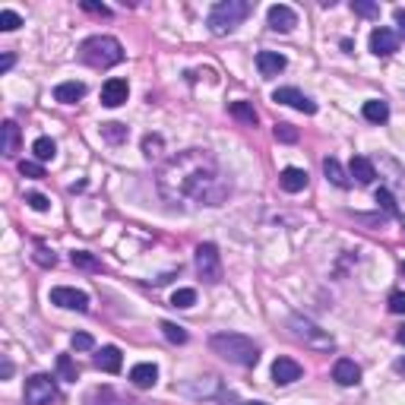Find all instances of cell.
<instances>
[{
  "mask_svg": "<svg viewBox=\"0 0 405 405\" xmlns=\"http://www.w3.org/2000/svg\"><path fill=\"white\" fill-rule=\"evenodd\" d=\"M361 114H364V121H371V124H386L389 121V105L383 99H371V101H364Z\"/></svg>",
  "mask_w": 405,
  "mask_h": 405,
  "instance_id": "20",
  "label": "cell"
},
{
  "mask_svg": "<svg viewBox=\"0 0 405 405\" xmlns=\"http://www.w3.org/2000/svg\"><path fill=\"white\" fill-rule=\"evenodd\" d=\"M228 114H232L234 121H241L244 127H256V111L250 101H232V105H228Z\"/></svg>",
  "mask_w": 405,
  "mask_h": 405,
  "instance_id": "22",
  "label": "cell"
},
{
  "mask_svg": "<svg viewBox=\"0 0 405 405\" xmlns=\"http://www.w3.org/2000/svg\"><path fill=\"white\" fill-rule=\"evenodd\" d=\"M323 174H326L336 187H348V184H352L348 181V174H345V168L339 165V158H323Z\"/></svg>",
  "mask_w": 405,
  "mask_h": 405,
  "instance_id": "24",
  "label": "cell"
},
{
  "mask_svg": "<svg viewBox=\"0 0 405 405\" xmlns=\"http://www.w3.org/2000/svg\"><path fill=\"white\" fill-rule=\"evenodd\" d=\"M32 152L38 162H51V158L58 156V143L51 140V136H38V140L32 143Z\"/></svg>",
  "mask_w": 405,
  "mask_h": 405,
  "instance_id": "25",
  "label": "cell"
},
{
  "mask_svg": "<svg viewBox=\"0 0 405 405\" xmlns=\"http://www.w3.org/2000/svg\"><path fill=\"white\" fill-rule=\"evenodd\" d=\"M58 373H60V380H66V383L79 380V367L73 364V358L70 355H58Z\"/></svg>",
  "mask_w": 405,
  "mask_h": 405,
  "instance_id": "28",
  "label": "cell"
},
{
  "mask_svg": "<svg viewBox=\"0 0 405 405\" xmlns=\"http://www.w3.org/2000/svg\"><path fill=\"white\" fill-rule=\"evenodd\" d=\"M19 174L23 177H45L42 162H19Z\"/></svg>",
  "mask_w": 405,
  "mask_h": 405,
  "instance_id": "40",
  "label": "cell"
},
{
  "mask_svg": "<svg viewBox=\"0 0 405 405\" xmlns=\"http://www.w3.org/2000/svg\"><path fill=\"white\" fill-rule=\"evenodd\" d=\"M156 380H158V367L152 361H143V364H136L130 371V383L136 389H149V386H156Z\"/></svg>",
  "mask_w": 405,
  "mask_h": 405,
  "instance_id": "16",
  "label": "cell"
},
{
  "mask_svg": "<svg viewBox=\"0 0 405 405\" xmlns=\"http://www.w3.org/2000/svg\"><path fill=\"white\" fill-rule=\"evenodd\" d=\"M250 16V3L247 0H222V3H215L209 10V32L212 35H228L234 32L244 19Z\"/></svg>",
  "mask_w": 405,
  "mask_h": 405,
  "instance_id": "4",
  "label": "cell"
},
{
  "mask_svg": "<svg viewBox=\"0 0 405 405\" xmlns=\"http://www.w3.org/2000/svg\"><path fill=\"white\" fill-rule=\"evenodd\" d=\"M156 187L168 206H222L232 181L222 174L219 162L206 149H184L171 156L156 174Z\"/></svg>",
  "mask_w": 405,
  "mask_h": 405,
  "instance_id": "1",
  "label": "cell"
},
{
  "mask_svg": "<svg viewBox=\"0 0 405 405\" xmlns=\"http://www.w3.org/2000/svg\"><path fill=\"white\" fill-rule=\"evenodd\" d=\"M101 136H105L108 143L121 146V143H127L130 130H127V124H117V121H111V124H101Z\"/></svg>",
  "mask_w": 405,
  "mask_h": 405,
  "instance_id": "27",
  "label": "cell"
},
{
  "mask_svg": "<svg viewBox=\"0 0 405 405\" xmlns=\"http://www.w3.org/2000/svg\"><path fill=\"white\" fill-rule=\"evenodd\" d=\"M393 371H396V373H402V377H405V358H396V364H393Z\"/></svg>",
  "mask_w": 405,
  "mask_h": 405,
  "instance_id": "46",
  "label": "cell"
},
{
  "mask_svg": "<svg viewBox=\"0 0 405 405\" xmlns=\"http://www.w3.org/2000/svg\"><path fill=\"white\" fill-rule=\"evenodd\" d=\"M32 260H35V263H38V266H45V269H54V266H58V256L51 254V250L45 247V244H38V247H35Z\"/></svg>",
  "mask_w": 405,
  "mask_h": 405,
  "instance_id": "32",
  "label": "cell"
},
{
  "mask_svg": "<svg viewBox=\"0 0 405 405\" xmlns=\"http://www.w3.org/2000/svg\"><path fill=\"white\" fill-rule=\"evenodd\" d=\"M389 310L393 314H405V291H393L389 295Z\"/></svg>",
  "mask_w": 405,
  "mask_h": 405,
  "instance_id": "41",
  "label": "cell"
},
{
  "mask_svg": "<svg viewBox=\"0 0 405 405\" xmlns=\"http://www.w3.org/2000/svg\"><path fill=\"white\" fill-rule=\"evenodd\" d=\"M402 228H405V219H402Z\"/></svg>",
  "mask_w": 405,
  "mask_h": 405,
  "instance_id": "50",
  "label": "cell"
},
{
  "mask_svg": "<svg viewBox=\"0 0 405 405\" xmlns=\"http://www.w3.org/2000/svg\"><path fill=\"white\" fill-rule=\"evenodd\" d=\"M95 396L101 399V405H130V402H124V399H117L114 396V389H95ZM86 405H95V402H89V399H86Z\"/></svg>",
  "mask_w": 405,
  "mask_h": 405,
  "instance_id": "38",
  "label": "cell"
},
{
  "mask_svg": "<svg viewBox=\"0 0 405 405\" xmlns=\"http://www.w3.org/2000/svg\"><path fill=\"white\" fill-rule=\"evenodd\" d=\"M193 266H197V275L203 282H209V285H215V282H222V256H219V247L215 244H199L197 250H193Z\"/></svg>",
  "mask_w": 405,
  "mask_h": 405,
  "instance_id": "5",
  "label": "cell"
},
{
  "mask_svg": "<svg viewBox=\"0 0 405 405\" xmlns=\"http://www.w3.org/2000/svg\"><path fill=\"white\" fill-rule=\"evenodd\" d=\"M121 364H124V355H121V348H117V345L99 348V355H95V367H99V371L117 373V371H121Z\"/></svg>",
  "mask_w": 405,
  "mask_h": 405,
  "instance_id": "15",
  "label": "cell"
},
{
  "mask_svg": "<svg viewBox=\"0 0 405 405\" xmlns=\"http://www.w3.org/2000/svg\"><path fill=\"white\" fill-rule=\"evenodd\" d=\"M279 184L285 193H301L307 187V171L304 168H285V171L279 174Z\"/></svg>",
  "mask_w": 405,
  "mask_h": 405,
  "instance_id": "19",
  "label": "cell"
},
{
  "mask_svg": "<svg viewBox=\"0 0 405 405\" xmlns=\"http://www.w3.org/2000/svg\"><path fill=\"white\" fill-rule=\"evenodd\" d=\"M371 51L377 54V58H389V54H396V51H399V35L393 32V29H386V25L373 29V32H371Z\"/></svg>",
  "mask_w": 405,
  "mask_h": 405,
  "instance_id": "10",
  "label": "cell"
},
{
  "mask_svg": "<svg viewBox=\"0 0 405 405\" xmlns=\"http://www.w3.org/2000/svg\"><path fill=\"white\" fill-rule=\"evenodd\" d=\"M197 304V291L193 289H177L171 295V307H181V310H187V307Z\"/></svg>",
  "mask_w": 405,
  "mask_h": 405,
  "instance_id": "31",
  "label": "cell"
},
{
  "mask_svg": "<svg viewBox=\"0 0 405 405\" xmlns=\"http://www.w3.org/2000/svg\"><path fill=\"white\" fill-rule=\"evenodd\" d=\"M19 25H23L19 13H13V10H0V29H3V32H13V29H19Z\"/></svg>",
  "mask_w": 405,
  "mask_h": 405,
  "instance_id": "34",
  "label": "cell"
},
{
  "mask_svg": "<svg viewBox=\"0 0 405 405\" xmlns=\"http://www.w3.org/2000/svg\"><path fill=\"white\" fill-rule=\"evenodd\" d=\"M70 345H73L76 352H89V348H95V339H92L89 332H73V336H70Z\"/></svg>",
  "mask_w": 405,
  "mask_h": 405,
  "instance_id": "36",
  "label": "cell"
},
{
  "mask_svg": "<svg viewBox=\"0 0 405 405\" xmlns=\"http://www.w3.org/2000/svg\"><path fill=\"white\" fill-rule=\"evenodd\" d=\"M13 64H16V58H13V54H3V60H0V70L7 73V70H10Z\"/></svg>",
  "mask_w": 405,
  "mask_h": 405,
  "instance_id": "45",
  "label": "cell"
},
{
  "mask_svg": "<svg viewBox=\"0 0 405 405\" xmlns=\"http://www.w3.org/2000/svg\"><path fill=\"white\" fill-rule=\"evenodd\" d=\"M352 10H355L358 16H377L380 13V7L371 3V0H352Z\"/></svg>",
  "mask_w": 405,
  "mask_h": 405,
  "instance_id": "37",
  "label": "cell"
},
{
  "mask_svg": "<svg viewBox=\"0 0 405 405\" xmlns=\"http://www.w3.org/2000/svg\"><path fill=\"white\" fill-rule=\"evenodd\" d=\"M19 152V127L16 121H3V156L13 158Z\"/></svg>",
  "mask_w": 405,
  "mask_h": 405,
  "instance_id": "23",
  "label": "cell"
},
{
  "mask_svg": "<svg viewBox=\"0 0 405 405\" xmlns=\"http://www.w3.org/2000/svg\"><path fill=\"white\" fill-rule=\"evenodd\" d=\"M285 64H289V60L282 58L279 51H260V54H256V66H260L263 76H279L282 70H285Z\"/></svg>",
  "mask_w": 405,
  "mask_h": 405,
  "instance_id": "18",
  "label": "cell"
},
{
  "mask_svg": "<svg viewBox=\"0 0 405 405\" xmlns=\"http://www.w3.org/2000/svg\"><path fill=\"white\" fill-rule=\"evenodd\" d=\"M79 60L95 66V70H108V66H114L124 60V48H121V42L111 38V35H92V38H86V42L79 45Z\"/></svg>",
  "mask_w": 405,
  "mask_h": 405,
  "instance_id": "3",
  "label": "cell"
},
{
  "mask_svg": "<svg viewBox=\"0 0 405 405\" xmlns=\"http://www.w3.org/2000/svg\"><path fill=\"white\" fill-rule=\"evenodd\" d=\"M301 364L295 358H275L273 361V383L275 386H289V383L301 380Z\"/></svg>",
  "mask_w": 405,
  "mask_h": 405,
  "instance_id": "12",
  "label": "cell"
},
{
  "mask_svg": "<svg viewBox=\"0 0 405 405\" xmlns=\"http://www.w3.org/2000/svg\"><path fill=\"white\" fill-rule=\"evenodd\" d=\"M396 342H399V345H405V326H399V330H396Z\"/></svg>",
  "mask_w": 405,
  "mask_h": 405,
  "instance_id": "47",
  "label": "cell"
},
{
  "mask_svg": "<svg viewBox=\"0 0 405 405\" xmlns=\"http://www.w3.org/2000/svg\"><path fill=\"white\" fill-rule=\"evenodd\" d=\"M399 273H402V275H405V263H399Z\"/></svg>",
  "mask_w": 405,
  "mask_h": 405,
  "instance_id": "48",
  "label": "cell"
},
{
  "mask_svg": "<svg viewBox=\"0 0 405 405\" xmlns=\"http://www.w3.org/2000/svg\"><path fill=\"white\" fill-rule=\"evenodd\" d=\"M273 133H275V140L279 143H298V130H295L291 124H275Z\"/></svg>",
  "mask_w": 405,
  "mask_h": 405,
  "instance_id": "35",
  "label": "cell"
},
{
  "mask_svg": "<svg viewBox=\"0 0 405 405\" xmlns=\"http://www.w3.org/2000/svg\"><path fill=\"white\" fill-rule=\"evenodd\" d=\"M247 405H266V402H247Z\"/></svg>",
  "mask_w": 405,
  "mask_h": 405,
  "instance_id": "49",
  "label": "cell"
},
{
  "mask_svg": "<svg viewBox=\"0 0 405 405\" xmlns=\"http://www.w3.org/2000/svg\"><path fill=\"white\" fill-rule=\"evenodd\" d=\"M127 95H130V86H127V79H108L105 86H101V105L105 108H121L127 101Z\"/></svg>",
  "mask_w": 405,
  "mask_h": 405,
  "instance_id": "13",
  "label": "cell"
},
{
  "mask_svg": "<svg viewBox=\"0 0 405 405\" xmlns=\"http://www.w3.org/2000/svg\"><path fill=\"white\" fill-rule=\"evenodd\" d=\"M332 380L339 383V386H355L361 380V367L355 361H348V358H339V361L332 364Z\"/></svg>",
  "mask_w": 405,
  "mask_h": 405,
  "instance_id": "14",
  "label": "cell"
},
{
  "mask_svg": "<svg viewBox=\"0 0 405 405\" xmlns=\"http://www.w3.org/2000/svg\"><path fill=\"white\" fill-rule=\"evenodd\" d=\"M86 95V86L76 83V79H70V83H60L58 89H54V99L64 101V105H76V101Z\"/></svg>",
  "mask_w": 405,
  "mask_h": 405,
  "instance_id": "21",
  "label": "cell"
},
{
  "mask_svg": "<svg viewBox=\"0 0 405 405\" xmlns=\"http://www.w3.org/2000/svg\"><path fill=\"white\" fill-rule=\"evenodd\" d=\"M266 19H269V29L273 32H291L295 25H298V13L291 7H285V3H275V7H269V13H266Z\"/></svg>",
  "mask_w": 405,
  "mask_h": 405,
  "instance_id": "11",
  "label": "cell"
},
{
  "mask_svg": "<svg viewBox=\"0 0 405 405\" xmlns=\"http://www.w3.org/2000/svg\"><path fill=\"white\" fill-rule=\"evenodd\" d=\"M162 332H165V339L171 342V345H184V342H187V330L177 326V323H171V320L162 323Z\"/></svg>",
  "mask_w": 405,
  "mask_h": 405,
  "instance_id": "30",
  "label": "cell"
},
{
  "mask_svg": "<svg viewBox=\"0 0 405 405\" xmlns=\"http://www.w3.org/2000/svg\"><path fill=\"white\" fill-rule=\"evenodd\" d=\"M79 7H83L86 13H95V16H111V10H108L105 3H92V0H83Z\"/></svg>",
  "mask_w": 405,
  "mask_h": 405,
  "instance_id": "42",
  "label": "cell"
},
{
  "mask_svg": "<svg viewBox=\"0 0 405 405\" xmlns=\"http://www.w3.org/2000/svg\"><path fill=\"white\" fill-rule=\"evenodd\" d=\"M0 377H3V380H10V377H13V361H10V358H3V361H0Z\"/></svg>",
  "mask_w": 405,
  "mask_h": 405,
  "instance_id": "43",
  "label": "cell"
},
{
  "mask_svg": "<svg viewBox=\"0 0 405 405\" xmlns=\"http://www.w3.org/2000/svg\"><path fill=\"white\" fill-rule=\"evenodd\" d=\"M70 263H73L76 269H89V273L101 269L99 256H95V254H89V250H73V254H70Z\"/></svg>",
  "mask_w": 405,
  "mask_h": 405,
  "instance_id": "26",
  "label": "cell"
},
{
  "mask_svg": "<svg viewBox=\"0 0 405 405\" xmlns=\"http://www.w3.org/2000/svg\"><path fill=\"white\" fill-rule=\"evenodd\" d=\"M58 383L48 373H35L25 380V405H58Z\"/></svg>",
  "mask_w": 405,
  "mask_h": 405,
  "instance_id": "6",
  "label": "cell"
},
{
  "mask_svg": "<svg viewBox=\"0 0 405 405\" xmlns=\"http://www.w3.org/2000/svg\"><path fill=\"white\" fill-rule=\"evenodd\" d=\"M25 203H29L35 212H48V206H51V199L45 197V193H25Z\"/></svg>",
  "mask_w": 405,
  "mask_h": 405,
  "instance_id": "39",
  "label": "cell"
},
{
  "mask_svg": "<svg viewBox=\"0 0 405 405\" xmlns=\"http://www.w3.org/2000/svg\"><path fill=\"white\" fill-rule=\"evenodd\" d=\"M51 304L64 307V310H79V314H86V310H89V295L60 285V289H51Z\"/></svg>",
  "mask_w": 405,
  "mask_h": 405,
  "instance_id": "8",
  "label": "cell"
},
{
  "mask_svg": "<svg viewBox=\"0 0 405 405\" xmlns=\"http://www.w3.org/2000/svg\"><path fill=\"white\" fill-rule=\"evenodd\" d=\"M393 16H396V25H399V35H402V38H405V10H396V13H393Z\"/></svg>",
  "mask_w": 405,
  "mask_h": 405,
  "instance_id": "44",
  "label": "cell"
},
{
  "mask_svg": "<svg viewBox=\"0 0 405 405\" xmlns=\"http://www.w3.org/2000/svg\"><path fill=\"white\" fill-rule=\"evenodd\" d=\"M377 203H380V206H383V212H389V215H396V212H399L396 197H393V193H389L386 187H380V191H377Z\"/></svg>",
  "mask_w": 405,
  "mask_h": 405,
  "instance_id": "33",
  "label": "cell"
},
{
  "mask_svg": "<svg viewBox=\"0 0 405 405\" xmlns=\"http://www.w3.org/2000/svg\"><path fill=\"white\" fill-rule=\"evenodd\" d=\"M348 174H352L358 184H364V187L377 181V168H373L371 158H364V156H355V158H352V165H348Z\"/></svg>",
  "mask_w": 405,
  "mask_h": 405,
  "instance_id": "17",
  "label": "cell"
},
{
  "mask_svg": "<svg viewBox=\"0 0 405 405\" xmlns=\"http://www.w3.org/2000/svg\"><path fill=\"white\" fill-rule=\"evenodd\" d=\"M209 348L225 361L238 364V367H256V361H260V345L247 336H241V332H215L209 339Z\"/></svg>",
  "mask_w": 405,
  "mask_h": 405,
  "instance_id": "2",
  "label": "cell"
},
{
  "mask_svg": "<svg viewBox=\"0 0 405 405\" xmlns=\"http://www.w3.org/2000/svg\"><path fill=\"white\" fill-rule=\"evenodd\" d=\"M162 146H165V140H162L158 133H149V136L143 140V156L149 158V162H156V158H162Z\"/></svg>",
  "mask_w": 405,
  "mask_h": 405,
  "instance_id": "29",
  "label": "cell"
},
{
  "mask_svg": "<svg viewBox=\"0 0 405 405\" xmlns=\"http://www.w3.org/2000/svg\"><path fill=\"white\" fill-rule=\"evenodd\" d=\"M273 101L289 105V108H295V111H304V114H317V105L307 99L304 92L295 89V86H282V89H275L273 92Z\"/></svg>",
  "mask_w": 405,
  "mask_h": 405,
  "instance_id": "9",
  "label": "cell"
},
{
  "mask_svg": "<svg viewBox=\"0 0 405 405\" xmlns=\"http://www.w3.org/2000/svg\"><path fill=\"white\" fill-rule=\"evenodd\" d=\"M289 326L291 332H295V339H301L304 345H314V348H332V336H326V332L317 326V323L304 320V317H289Z\"/></svg>",
  "mask_w": 405,
  "mask_h": 405,
  "instance_id": "7",
  "label": "cell"
}]
</instances>
